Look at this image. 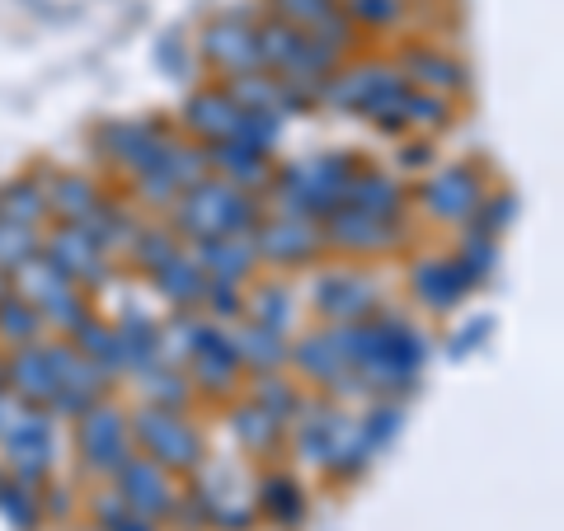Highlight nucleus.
I'll list each match as a JSON object with an SVG mask.
<instances>
[{
  "instance_id": "0eeeda50",
  "label": "nucleus",
  "mask_w": 564,
  "mask_h": 531,
  "mask_svg": "<svg viewBox=\"0 0 564 531\" xmlns=\"http://www.w3.org/2000/svg\"><path fill=\"white\" fill-rule=\"evenodd\" d=\"M240 104L231 99V95H221V90H212V95H198L188 104V122L198 132H207L212 141H231L236 137V128H240Z\"/></svg>"
},
{
  "instance_id": "f3484780",
  "label": "nucleus",
  "mask_w": 564,
  "mask_h": 531,
  "mask_svg": "<svg viewBox=\"0 0 564 531\" xmlns=\"http://www.w3.org/2000/svg\"><path fill=\"white\" fill-rule=\"evenodd\" d=\"M400 0H348V6H344V14H348V20H362V24H395L400 20Z\"/></svg>"
},
{
  "instance_id": "39448f33",
  "label": "nucleus",
  "mask_w": 564,
  "mask_h": 531,
  "mask_svg": "<svg viewBox=\"0 0 564 531\" xmlns=\"http://www.w3.org/2000/svg\"><path fill=\"white\" fill-rule=\"evenodd\" d=\"M329 240L344 245V250H381V245L395 240V226H386V217H372V212H334L329 217Z\"/></svg>"
},
{
  "instance_id": "6e6552de",
  "label": "nucleus",
  "mask_w": 564,
  "mask_h": 531,
  "mask_svg": "<svg viewBox=\"0 0 564 531\" xmlns=\"http://www.w3.org/2000/svg\"><path fill=\"white\" fill-rule=\"evenodd\" d=\"M475 180L466 170H447V174H437V180L429 184V193H423V203H429L437 217H470V207H475Z\"/></svg>"
},
{
  "instance_id": "f8f14e48",
  "label": "nucleus",
  "mask_w": 564,
  "mask_h": 531,
  "mask_svg": "<svg viewBox=\"0 0 564 531\" xmlns=\"http://www.w3.org/2000/svg\"><path fill=\"white\" fill-rule=\"evenodd\" d=\"M161 288L170 292V301H180V306H198V301L207 296L203 269L193 259H165L161 263Z\"/></svg>"
},
{
  "instance_id": "7ed1b4c3",
  "label": "nucleus",
  "mask_w": 564,
  "mask_h": 531,
  "mask_svg": "<svg viewBox=\"0 0 564 531\" xmlns=\"http://www.w3.org/2000/svg\"><path fill=\"white\" fill-rule=\"evenodd\" d=\"M203 52L217 66L240 71V76L259 71V39H254V29H245L240 20H217V24H212L203 33Z\"/></svg>"
},
{
  "instance_id": "f03ea898",
  "label": "nucleus",
  "mask_w": 564,
  "mask_h": 531,
  "mask_svg": "<svg viewBox=\"0 0 564 531\" xmlns=\"http://www.w3.org/2000/svg\"><path fill=\"white\" fill-rule=\"evenodd\" d=\"M132 433L141 437V447L155 452V462L165 466H193L203 456V442L174 410H141L132 419Z\"/></svg>"
},
{
  "instance_id": "4468645a",
  "label": "nucleus",
  "mask_w": 564,
  "mask_h": 531,
  "mask_svg": "<svg viewBox=\"0 0 564 531\" xmlns=\"http://www.w3.org/2000/svg\"><path fill=\"white\" fill-rule=\"evenodd\" d=\"M43 325V311L20 296H0V334H10L14 344H33V334Z\"/></svg>"
},
{
  "instance_id": "9b49d317",
  "label": "nucleus",
  "mask_w": 564,
  "mask_h": 531,
  "mask_svg": "<svg viewBox=\"0 0 564 531\" xmlns=\"http://www.w3.org/2000/svg\"><path fill=\"white\" fill-rule=\"evenodd\" d=\"M14 386L29 395V400H52L57 395V377H52V362H47V353L39 348H24L20 358H14Z\"/></svg>"
},
{
  "instance_id": "2eb2a0df",
  "label": "nucleus",
  "mask_w": 564,
  "mask_h": 531,
  "mask_svg": "<svg viewBox=\"0 0 564 531\" xmlns=\"http://www.w3.org/2000/svg\"><path fill=\"white\" fill-rule=\"evenodd\" d=\"M39 254L29 226L24 221H0V269H24V263Z\"/></svg>"
},
{
  "instance_id": "1a4fd4ad",
  "label": "nucleus",
  "mask_w": 564,
  "mask_h": 531,
  "mask_svg": "<svg viewBox=\"0 0 564 531\" xmlns=\"http://www.w3.org/2000/svg\"><path fill=\"white\" fill-rule=\"evenodd\" d=\"M414 288H419V296L429 301V306L447 311V306H456V301H462V292H466V273L456 269V263L437 259V263H423V269L414 273Z\"/></svg>"
},
{
  "instance_id": "423d86ee",
  "label": "nucleus",
  "mask_w": 564,
  "mask_h": 531,
  "mask_svg": "<svg viewBox=\"0 0 564 531\" xmlns=\"http://www.w3.org/2000/svg\"><path fill=\"white\" fill-rule=\"evenodd\" d=\"M259 250L278 263H302L321 250V231H311L306 221H278V226H263Z\"/></svg>"
},
{
  "instance_id": "6ab92c4d",
  "label": "nucleus",
  "mask_w": 564,
  "mask_h": 531,
  "mask_svg": "<svg viewBox=\"0 0 564 531\" xmlns=\"http://www.w3.org/2000/svg\"><path fill=\"white\" fill-rule=\"evenodd\" d=\"M0 296H6V278H0Z\"/></svg>"
},
{
  "instance_id": "ddd939ff",
  "label": "nucleus",
  "mask_w": 564,
  "mask_h": 531,
  "mask_svg": "<svg viewBox=\"0 0 564 531\" xmlns=\"http://www.w3.org/2000/svg\"><path fill=\"white\" fill-rule=\"evenodd\" d=\"M348 198L358 212H372V217H391V212L400 207V188L391 180H381V174H362V180L344 184Z\"/></svg>"
},
{
  "instance_id": "9d476101",
  "label": "nucleus",
  "mask_w": 564,
  "mask_h": 531,
  "mask_svg": "<svg viewBox=\"0 0 564 531\" xmlns=\"http://www.w3.org/2000/svg\"><path fill=\"white\" fill-rule=\"evenodd\" d=\"M236 358H245L254 371H273L288 362V344H282V329H245L236 339Z\"/></svg>"
},
{
  "instance_id": "dca6fc26",
  "label": "nucleus",
  "mask_w": 564,
  "mask_h": 531,
  "mask_svg": "<svg viewBox=\"0 0 564 531\" xmlns=\"http://www.w3.org/2000/svg\"><path fill=\"white\" fill-rule=\"evenodd\" d=\"M410 71L419 85H437V90H456V85H462V66L447 57H433V52H414Z\"/></svg>"
},
{
  "instance_id": "a211bd4d",
  "label": "nucleus",
  "mask_w": 564,
  "mask_h": 531,
  "mask_svg": "<svg viewBox=\"0 0 564 531\" xmlns=\"http://www.w3.org/2000/svg\"><path fill=\"white\" fill-rule=\"evenodd\" d=\"M273 414H263L259 410V404H254V410H240L236 414V429H240V437H250V442H269L273 437Z\"/></svg>"
},
{
  "instance_id": "20e7f679",
  "label": "nucleus",
  "mask_w": 564,
  "mask_h": 531,
  "mask_svg": "<svg viewBox=\"0 0 564 531\" xmlns=\"http://www.w3.org/2000/svg\"><path fill=\"white\" fill-rule=\"evenodd\" d=\"M80 447L95 466H122L128 462V423L113 410H90L80 429Z\"/></svg>"
},
{
  "instance_id": "f257e3e1",
  "label": "nucleus",
  "mask_w": 564,
  "mask_h": 531,
  "mask_svg": "<svg viewBox=\"0 0 564 531\" xmlns=\"http://www.w3.org/2000/svg\"><path fill=\"white\" fill-rule=\"evenodd\" d=\"M184 226L198 236H245L254 226V207L226 184H193L184 203Z\"/></svg>"
}]
</instances>
